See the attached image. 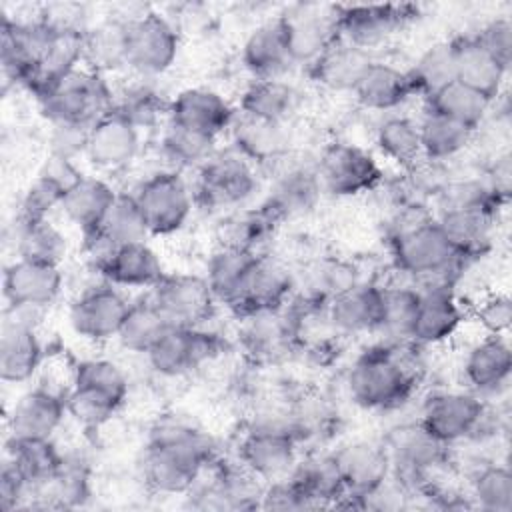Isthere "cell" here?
Here are the masks:
<instances>
[{"mask_svg": "<svg viewBox=\"0 0 512 512\" xmlns=\"http://www.w3.org/2000/svg\"><path fill=\"white\" fill-rule=\"evenodd\" d=\"M216 460L212 438L176 416L158 420L148 436L142 460L146 484L160 494H188L202 470Z\"/></svg>", "mask_w": 512, "mask_h": 512, "instance_id": "cell-1", "label": "cell"}, {"mask_svg": "<svg viewBox=\"0 0 512 512\" xmlns=\"http://www.w3.org/2000/svg\"><path fill=\"white\" fill-rule=\"evenodd\" d=\"M414 342H384L366 348L348 370L346 388L354 404L366 410H396L418 384L420 368L410 356Z\"/></svg>", "mask_w": 512, "mask_h": 512, "instance_id": "cell-2", "label": "cell"}, {"mask_svg": "<svg viewBox=\"0 0 512 512\" xmlns=\"http://www.w3.org/2000/svg\"><path fill=\"white\" fill-rule=\"evenodd\" d=\"M390 252L396 270L410 280L462 270L466 262L452 250L436 218L418 212L416 216H406L404 224L392 232Z\"/></svg>", "mask_w": 512, "mask_h": 512, "instance_id": "cell-3", "label": "cell"}, {"mask_svg": "<svg viewBox=\"0 0 512 512\" xmlns=\"http://www.w3.org/2000/svg\"><path fill=\"white\" fill-rule=\"evenodd\" d=\"M40 112L50 124L92 126L114 108V90L104 74L80 66L56 82L40 100Z\"/></svg>", "mask_w": 512, "mask_h": 512, "instance_id": "cell-4", "label": "cell"}, {"mask_svg": "<svg viewBox=\"0 0 512 512\" xmlns=\"http://www.w3.org/2000/svg\"><path fill=\"white\" fill-rule=\"evenodd\" d=\"M300 424L288 414L256 420L238 444V462L260 480H278L298 462Z\"/></svg>", "mask_w": 512, "mask_h": 512, "instance_id": "cell-5", "label": "cell"}, {"mask_svg": "<svg viewBox=\"0 0 512 512\" xmlns=\"http://www.w3.org/2000/svg\"><path fill=\"white\" fill-rule=\"evenodd\" d=\"M390 466L392 480H396L408 496L434 478L432 474L448 462V446L434 438L420 422L402 424L382 440Z\"/></svg>", "mask_w": 512, "mask_h": 512, "instance_id": "cell-6", "label": "cell"}, {"mask_svg": "<svg viewBox=\"0 0 512 512\" xmlns=\"http://www.w3.org/2000/svg\"><path fill=\"white\" fill-rule=\"evenodd\" d=\"M258 188L256 166L240 156L234 148L216 150L202 166L196 168L192 186L194 202L206 210H224L242 206Z\"/></svg>", "mask_w": 512, "mask_h": 512, "instance_id": "cell-7", "label": "cell"}, {"mask_svg": "<svg viewBox=\"0 0 512 512\" xmlns=\"http://www.w3.org/2000/svg\"><path fill=\"white\" fill-rule=\"evenodd\" d=\"M150 236L178 232L194 210V194L182 174L174 168L158 170L144 178L132 192Z\"/></svg>", "mask_w": 512, "mask_h": 512, "instance_id": "cell-8", "label": "cell"}, {"mask_svg": "<svg viewBox=\"0 0 512 512\" xmlns=\"http://www.w3.org/2000/svg\"><path fill=\"white\" fill-rule=\"evenodd\" d=\"M174 24L156 10H144L126 22V68L140 78L166 72L178 56Z\"/></svg>", "mask_w": 512, "mask_h": 512, "instance_id": "cell-9", "label": "cell"}, {"mask_svg": "<svg viewBox=\"0 0 512 512\" xmlns=\"http://www.w3.org/2000/svg\"><path fill=\"white\" fill-rule=\"evenodd\" d=\"M222 348V338L204 326H170L144 358L156 374L178 378L202 368Z\"/></svg>", "mask_w": 512, "mask_h": 512, "instance_id": "cell-10", "label": "cell"}, {"mask_svg": "<svg viewBox=\"0 0 512 512\" xmlns=\"http://www.w3.org/2000/svg\"><path fill=\"white\" fill-rule=\"evenodd\" d=\"M322 192L350 198L374 190L382 182L378 160L364 148L348 142L330 144L316 162Z\"/></svg>", "mask_w": 512, "mask_h": 512, "instance_id": "cell-11", "label": "cell"}, {"mask_svg": "<svg viewBox=\"0 0 512 512\" xmlns=\"http://www.w3.org/2000/svg\"><path fill=\"white\" fill-rule=\"evenodd\" d=\"M416 18L414 4H338L340 38L370 54Z\"/></svg>", "mask_w": 512, "mask_h": 512, "instance_id": "cell-12", "label": "cell"}, {"mask_svg": "<svg viewBox=\"0 0 512 512\" xmlns=\"http://www.w3.org/2000/svg\"><path fill=\"white\" fill-rule=\"evenodd\" d=\"M130 300L110 282L84 288L70 304L68 322L82 340L102 344L116 340Z\"/></svg>", "mask_w": 512, "mask_h": 512, "instance_id": "cell-13", "label": "cell"}, {"mask_svg": "<svg viewBox=\"0 0 512 512\" xmlns=\"http://www.w3.org/2000/svg\"><path fill=\"white\" fill-rule=\"evenodd\" d=\"M486 412V402L472 390H438L430 394L418 422L446 446L472 438Z\"/></svg>", "mask_w": 512, "mask_h": 512, "instance_id": "cell-14", "label": "cell"}, {"mask_svg": "<svg viewBox=\"0 0 512 512\" xmlns=\"http://www.w3.org/2000/svg\"><path fill=\"white\" fill-rule=\"evenodd\" d=\"M170 326H204L216 308V298L204 276L166 274L146 294Z\"/></svg>", "mask_w": 512, "mask_h": 512, "instance_id": "cell-15", "label": "cell"}, {"mask_svg": "<svg viewBox=\"0 0 512 512\" xmlns=\"http://www.w3.org/2000/svg\"><path fill=\"white\" fill-rule=\"evenodd\" d=\"M332 454L346 486V496L336 508H364L366 498L390 480L392 466L382 442L356 440L344 444Z\"/></svg>", "mask_w": 512, "mask_h": 512, "instance_id": "cell-16", "label": "cell"}, {"mask_svg": "<svg viewBox=\"0 0 512 512\" xmlns=\"http://www.w3.org/2000/svg\"><path fill=\"white\" fill-rule=\"evenodd\" d=\"M282 20L294 64H312L340 38L338 4H296Z\"/></svg>", "mask_w": 512, "mask_h": 512, "instance_id": "cell-17", "label": "cell"}, {"mask_svg": "<svg viewBox=\"0 0 512 512\" xmlns=\"http://www.w3.org/2000/svg\"><path fill=\"white\" fill-rule=\"evenodd\" d=\"M68 414L66 392L40 384L24 392L10 408L6 418L8 438L32 440L52 438Z\"/></svg>", "mask_w": 512, "mask_h": 512, "instance_id": "cell-18", "label": "cell"}, {"mask_svg": "<svg viewBox=\"0 0 512 512\" xmlns=\"http://www.w3.org/2000/svg\"><path fill=\"white\" fill-rule=\"evenodd\" d=\"M236 118L234 106L212 88L180 90L168 104V122L216 138L230 130Z\"/></svg>", "mask_w": 512, "mask_h": 512, "instance_id": "cell-19", "label": "cell"}, {"mask_svg": "<svg viewBox=\"0 0 512 512\" xmlns=\"http://www.w3.org/2000/svg\"><path fill=\"white\" fill-rule=\"evenodd\" d=\"M140 128L116 110L92 124L84 158L102 172H116L132 164L140 152Z\"/></svg>", "mask_w": 512, "mask_h": 512, "instance_id": "cell-20", "label": "cell"}, {"mask_svg": "<svg viewBox=\"0 0 512 512\" xmlns=\"http://www.w3.org/2000/svg\"><path fill=\"white\" fill-rule=\"evenodd\" d=\"M418 308L410 330V342L420 348L450 340L464 324V308L454 288H416Z\"/></svg>", "mask_w": 512, "mask_h": 512, "instance_id": "cell-21", "label": "cell"}, {"mask_svg": "<svg viewBox=\"0 0 512 512\" xmlns=\"http://www.w3.org/2000/svg\"><path fill=\"white\" fill-rule=\"evenodd\" d=\"M64 276L60 266L16 258L4 268L2 292L6 304L50 308L62 292Z\"/></svg>", "mask_w": 512, "mask_h": 512, "instance_id": "cell-22", "label": "cell"}, {"mask_svg": "<svg viewBox=\"0 0 512 512\" xmlns=\"http://www.w3.org/2000/svg\"><path fill=\"white\" fill-rule=\"evenodd\" d=\"M328 322L338 334H378L382 284L360 280L328 300Z\"/></svg>", "mask_w": 512, "mask_h": 512, "instance_id": "cell-23", "label": "cell"}, {"mask_svg": "<svg viewBox=\"0 0 512 512\" xmlns=\"http://www.w3.org/2000/svg\"><path fill=\"white\" fill-rule=\"evenodd\" d=\"M468 390L478 396L498 394L512 374V350L506 336L486 334L474 342L462 362Z\"/></svg>", "mask_w": 512, "mask_h": 512, "instance_id": "cell-24", "label": "cell"}, {"mask_svg": "<svg viewBox=\"0 0 512 512\" xmlns=\"http://www.w3.org/2000/svg\"><path fill=\"white\" fill-rule=\"evenodd\" d=\"M292 290L294 278L288 268L272 256L258 254L234 314L244 318L250 314L282 310L290 302Z\"/></svg>", "mask_w": 512, "mask_h": 512, "instance_id": "cell-25", "label": "cell"}, {"mask_svg": "<svg viewBox=\"0 0 512 512\" xmlns=\"http://www.w3.org/2000/svg\"><path fill=\"white\" fill-rule=\"evenodd\" d=\"M436 222L452 250L466 262L480 258L492 248L496 222V212L492 210L466 206L442 208Z\"/></svg>", "mask_w": 512, "mask_h": 512, "instance_id": "cell-26", "label": "cell"}, {"mask_svg": "<svg viewBox=\"0 0 512 512\" xmlns=\"http://www.w3.org/2000/svg\"><path fill=\"white\" fill-rule=\"evenodd\" d=\"M242 64L254 78H280L294 64L282 14L248 34L242 44Z\"/></svg>", "mask_w": 512, "mask_h": 512, "instance_id": "cell-27", "label": "cell"}, {"mask_svg": "<svg viewBox=\"0 0 512 512\" xmlns=\"http://www.w3.org/2000/svg\"><path fill=\"white\" fill-rule=\"evenodd\" d=\"M98 274L104 282L116 288H154L168 272L158 252L148 242H134L116 246L108 260L100 266Z\"/></svg>", "mask_w": 512, "mask_h": 512, "instance_id": "cell-28", "label": "cell"}, {"mask_svg": "<svg viewBox=\"0 0 512 512\" xmlns=\"http://www.w3.org/2000/svg\"><path fill=\"white\" fill-rule=\"evenodd\" d=\"M322 186L316 172V164H290L286 166L270 190L264 206L282 222L284 218H294L310 212L320 200Z\"/></svg>", "mask_w": 512, "mask_h": 512, "instance_id": "cell-29", "label": "cell"}, {"mask_svg": "<svg viewBox=\"0 0 512 512\" xmlns=\"http://www.w3.org/2000/svg\"><path fill=\"white\" fill-rule=\"evenodd\" d=\"M44 346L38 328L2 320L0 328V378L6 384L28 382L42 366Z\"/></svg>", "mask_w": 512, "mask_h": 512, "instance_id": "cell-30", "label": "cell"}, {"mask_svg": "<svg viewBox=\"0 0 512 512\" xmlns=\"http://www.w3.org/2000/svg\"><path fill=\"white\" fill-rule=\"evenodd\" d=\"M352 92L360 106L376 112L396 110L416 96L408 70L378 60L368 66Z\"/></svg>", "mask_w": 512, "mask_h": 512, "instance_id": "cell-31", "label": "cell"}, {"mask_svg": "<svg viewBox=\"0 0 512 512\" xmlns=\"http://www.w3.org/2000/svg\"><path fill=\"white\" fill-rule=\"evenodd\" d=\"M258 254L260 252L230 246H218L212 252L206 264L204 278L218 304H224L234 312L244 294Z\"/></svg>", "mask_w": 512, "mask_h": 512, "instance_id": "cell-32", "label": "cell"}, {"mask_svg": "<svg viewBox=\"0 0 512 512\" xmlns=\"http://www.w3.org/2000/svg\"><path fill=\"white\" fill-rule=\"evenodd\" d=\"M228 134L232 140V148L254 166L282 160L288 152L290 138L286 124L236 114Z\"/></svg>", "mask_w": 512, "mask_h": 512, "instance_id": "cell-33", "label": "cell"}, {"mask_svg": "<svg viewBox=\"0 0 512 512\" xmlns=\"http://www.w3.org/2000/svg\"><path fill=\"white\" fill-rule=\"evenodd\" d=\"M456 50V80L478 90L492 102L502 96L508 68L502 66L476 36L454 38Z\"/></svg>", "mask_w": 512, "mask_h": 512, "instance_id": "cell-34", "label": "cell"}, {"mask_svg": "<svg viewBox=\"0 0 512 512\" xmlns=\"http://www.w3.org/2000/svg\"><path fill=\"white\" fill-rule=\"evenodd\" d=\"M288 478L306 496L310 508L338 506L346 496V486L334 454H310L294 464Z\"/></svg>", "mask_w": 512, "mask_h": 512, "instance_id": "cell-35", "label": "cell"}, {"mask_svg": "<svg viewBox=\"0 0 512 512\" xmlns=\"http://www.w3.org/2000/svg\"><path fill=\"white\" fill-rule=\"evenodd\" d=\"M372 62L374 58L370 52L338 38L312 64H308V72L314 82L328 90L352 92Z\"/></svg>", "mask_w": 512, "mask_h": 512, "instance_id": "cell-36", "label": "cell"}, {"mask_svg": "<svg viewBox=\"0 0 512 512\" xmlns=\"http://www.w3.org/2000/svg\"><path fill=\"white\" fill-rule=\"evenodd\" d=\"M118 192L98 176L82 174L66 192L60 204L64 218L82 234L96 230L112 208Z\"/></svg>", "mask_w": 512, "mask_h": 512, "instance_id": "cell-37", "label": "cell"}, {"mask_svg": "<svg viewBox=\"0 0 512 512\" xmlns=\"http://www.w3.org/2000/svg\"><path fill=\"white\" fill-rule=\"evenodd\" d=\"M62 452L52 442V438H32V440H16L6 438L2 460L12 464L24 482L30 488V494L40 490L48 480L56 474Z\"/></svg>", "mask_w": 512, "mask_h": 512, "instance_id": "cell-38", "label": "cell"}, {"mask_svg": "<svg viewBox=\"0 0 512 512\" xmlns=\"http://www.w3.org/2000/svg\"><path fill=\"white\" fill-rule=\"evenodd\" d=\"M298 106L296 90L280 78H254L240 94V114L286 124Z\"/></svg>", "mask_w": 512, "mask_h": 512, "instance_id": "cell-39", "label": "cell"}, {"mask_svg": "<svg viewBox=\"0 0 512 512\" xmlns=\"http://www.w3.org/2000/svg\"><path fill=\"white\" fill-rule=\"evenodd\" d=\"M90 466L80 456H62L56 474L40 490L32 492L46 508H76L84 506L92 494Z\"/></svg>", "mask_w": 512, "mask_h": 512, "instance_id": "cell-40", "label": "cell"}, {"mask_svg": "<svg viewBox=\"0 0 512 512\" xmlns=\"http://www.w3.org/2000/svg\"><path fill=\"white\" fill-rule=\"evenodd\" d=\"M14 250L18 258L60 266L68 254V238L50 218L16 220Z\"/></svg>", "mask_w": 512, "mask_h": 512, "instance_id": "cell-41", "label": "cell"}, {"mask_svg": "<svg viewBox=\"0 0 512 512\" xmlns=\"http://www.w3.org/2000/svg\"><path fill=\"white\" fill-rule=\"evenodd\" d=\"M84 66L98 72L126 68V22L118 16L108 18L84 32Z\"/></svg>", "mask_w": 512, "mask_h": 512, "instance_id": "cell-42", "label": "cell"}, {"mask_svg": "<svg viewBox=\"0 0 512 512\" xmlns=\"http://www.w3.org/2000/svg\"><path fill=\"white\" fill-rule=\"evenodd\" d=\"M492 100L478 90L454 80L426 98V108L470 130H478L492 108Z\"/></svg>", "mask_w": 512, "mask_h": 512, "instance_id": "cell-43", "label": "cell"}, {"mask_svg": "<svg viewBox=\"0 0 512 512\" xmlns=\"http://www.w3.org/2000/svg\"><path fill=\"white\" fill-rule=\"evenodd\" d=\"M422 156L430 162H442L458 156L474 136V130L442 116L432 110H424L418 120Z\"/></svg>", "mask_w": 512, "mask_h": 512, "instance_id": "cell-44", "label": "cell"}, {"mask_svg": "<svg viewBox=\"0 0 512 512\" xmlns=\"http://www.w3.org/2000/svg\"><path fill=\"white\" fill-rule=\"evenodd\" d=\"M168 328L170 324L166 318L160 314L154 302L144 296L136 302H130L116 340L126 352L146 356Z\"/></svg>", "mask_w": 512, "mask_h": 512, "instance_id": "cell-45", "label": "cell"}, {"mask_svg": "<svg viewBox=\"0 0 512 512\" xmlns=\"http://www.w3.org/2000/svg\"><path fill=\"white\" fill-rule=\"evenodd\" d=\"M376 146L384 158L400 168H418L422 156L418 122L408 116H386L376 128Z\"/></svg>", "mask_w": 512, "mask_h": 512, "instance_id": "cell-46", "label": "cell"}, {"mask_svg": "<svg viewBox=\"0 0 512 512\" xmlns=\"http://www.w3.org/2000/svg\"><path fill=\"white\" fill-rule=\"evenodd\" d=\"M278 222L280 220L264 204L254 210H234L222 218L218 226L220 246L258 252V246L266 242Z\"/></svg>", "mask_w": 512, "mask_h": 512, "instance_id": "cell-47", "label": "cell"}, {"mask_svg": "<svg viewBox=\"0 0 512 512\" xmlns=\"http://www.w3.org/2000/svg\"><path fill=\"white\" fill-rule=\"evenodd\" d=\"M418 298L420 294L412 282L382 284V322L378 334H384L388 342L410 340Z\"/></svg>", "mask_w": 512, "mask_h": 512, "instance_id": "cell-48", "label": "cell"}, {"mask_svg": "<svg viewBox=\"0 0 512 512\" xmlns=\"http://www.w3.org/2000/svg\"><path fill=\"white\" fill-rule=\"evenodd\" d=\"M70 386L92 392L100 398L122 406L128 396V376L112 360L106 358H86L72 368Z\"/></svg>", "mask_w": 512, "mask_h": 512, "instance_id": "cell-49", "label": "cell"}, {"mask_svg": "<svg viewBox=\"0 0 512 512\" xmlns=\"http://www.w3.org/2000/svg\"><path fill=\"white\" fill-rule=\"evenodd\" d=\"M148 80L150 78H140L138 82L124 86L118 94H114L112 110L122 114L140 130L154 128L162 118H168L170 100H164Z\"/></svg>", "mask_w": 512, "mask_h": 512, "instance_id": "cell-50", "label": "cell"}, {"mask_svg": "<svg viewBox=\"0 0 512 512\" xmlns=\"http://www.w3.org/2000/svg\"><path fill=\"white\" fill-rule=\"evenodd\" d=\"M416 96H432L440 88L456 80V50L454 40L438 42L426 48L408 70Z\"/></svg>", "mask_w": 512, "mask_h": 512, "instance_id": "cell-51", "label": "cell"}, {"mask_svg": "<svg viewBox=\"0 0 512 512\" xmlns=\"http://www.w3.org/2000/svg\"><path fill=\"white\" fill-rule=\"evenodd\" d=\"M162 156L178 168H198L216 152V138L182 128L166 120L160 136Z\"/></svg>", "mask_w": 512, "mask_h": 512, "instance_id": "cell-52", "label": "cell"}, {"mask_svg": "<svg viewBox=\"0 0 512 512\" xmlns=\"http://www.w3.org/2000/svg\"><path fill=\"white\" fill-rule=\"evenodd\" d=\"M98 230L114 244H134V242H148L150 230L146 220L134 200L132 194H118L112 208L108 210L106 218L98 226Z\"/></svg>", "mask_w": 512, "mask_h": 512, "instance_id": "cell-53", "label": "cell"}, {"mask_svg": "<svg viewBox=\"0 0 512 512\" xmlns=\"http://www.w3.org/2000/svg\"><path fill=\"white\" fill-rule=\"evenodd\" d=\"M474 506L488 512L512 510V474L506 466L486 464L478 468L470 480V496Z\"/></svg>", "mask_w": 512, "mask_h": 512, "instance_id": "cell-54", "label": "cell"}, {"mask_svg": "<svg viewBox=\"0 0 512 512\" xmlns=\"http://www.w3.org/2000/svg\"><path fill=\"white\" fill-rule=\"evenodd\" d=\"M48 134V156L76 160L78 156L86 154L88 144V126H74V124H50Z\"/></svg>", "mask_w": 512, "mask_h": 512, "instance_id": "cell-55", "label": "cell"}, {"mask_svg": "<svg viewBox=\"0 0 512 512\" xmlns=\"http://www.w3.org/2000/svg\"><path fill=\"white\" fill-rule=\"evenodd\" d=\"M476 320L486 334L506 336L512 324V302L506 294H490L476 308Z\"/></svg>", "mask_w": 512, "mask_h": 512, "instance_id": "cell-56", "label": "cell"}, {"mask_svg": "<svg viewBox=\"0 0 512 512\" xmlns=\"http://www.w3.org/2000/svg\"><path fill=\"white\" fill-rule=\"evenodd\" d=\"M474 36L502 66H506L510 70V60H512V22H510V18H496V20L488 22Z\"/></svg>", "mask_w": 512, "mask_h": 512, "instance_id": "cell-57", "label": "cell"}, {"mask_svg": "<svg viewBox=\"0 0 512 512\" xmlns=\"http://www.w3.org/2000/svg\"><path fill=\"white\" fill-rule=\"evenodd\" d=\"M260 508L266 510H310V504L306 496L296 488V484L284 476L278 480H272L268 486H264Z\"/></svg>", "mask_w": 512, "mask_h": 512, "instance_id": "cell-58", "label": "cell"}, {"mask_svg": "<svg viewBox=\"0 0 512 512\" xmlns=\"http://www.w3.org/2000/svg\"><path fill=\"white\" fill-rule=\"evenodd\" d=\"M486 186L494 194V198L500 204H506L510 198V188H512V164H510V154H500L492 162L486 178Z\"/></svg>", "mask_w": 512, "mask_h": 512, "instance_id": "cell-59", "label": "cell"}]
</instances>
